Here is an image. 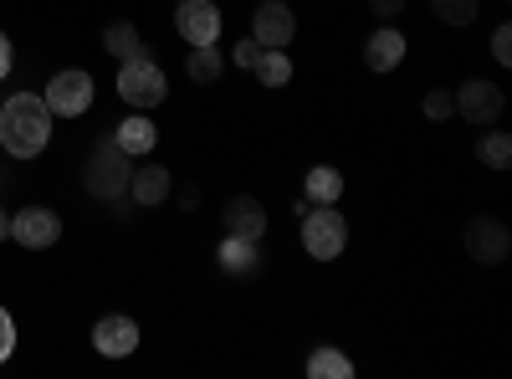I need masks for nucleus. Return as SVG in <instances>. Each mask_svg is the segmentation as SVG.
<instances>
[{"instance_id": "21", "label": "nucleus", "mask_w": 512, "mask_h": 379, "mask_svg": "<svg viewBox=\"0 0 512 379\" xmlns=\"http://www.w3.org/2000/svg\"><path fill=\"white\" fill-rule=\"evenodd\" d=\"M338 195H344V175H338L333 164H318V170H308V200L333 205Z\"/></svg>"}, {"instance_id": "7", "label": "nucleus", "mask_w": 512, "mask_h": 379, "mask_svg": "<svg viewBox=\"0 0 512 379\" xmlns=\"http://www.w3.org/2000/svg\"><path fill=\"white\" fill-rule=\"evenodd\" d=\"M62 236V216L47 205H26L11 216V241H21L26 251H41V246H57Z\"/></svg>"}, {"instance_id": "5", "label": "nucleus", "mask_w": 512, "mask_h": 379, "mask_svg": "<svg viewBox=\"0 0 512 379\" xmlns=\"http://www.w3.org/2000/svg\"><path fill=\"white\" fill-rule=\"evenodd\" d=\"M47 108H52V118H82L93 108V77L82 72V67H67V72H57L52 82H47Z\"/></svg>"}, {"instance_id": "2", "label": "nucleus", "mask_w": 512, "mask_h": 379, "mask_svg": "<svg viewBox=\"0 0 512 379\" xmlns=\"http://www.w3.org/2000/svg\"><path fill=\"white\" fill-rule=\"evenodd\" d=\"M128 175H134V164L128 154L118 149V139L108 134L93 154H88V170H82V185H88L93 200H123L128 195Z\"/></svg>"}, {"instance_id": "25", "label": "nucleus", "mask_w": 512, "mask_h": 379, "mask_svg": "<svg viewBox=\"0 0 512 379\" xmlns=\"http://www.w3.org/2000/svg\"><path fill=\"white\" fill-rule=\"evenodd\" d=\"M16 354V323H11V313L0 308V364H6Z\"/></svg>"}, {"instance_id": "3", "label": "nucleus", "mask_w": 512, "mask_h": 379, "mask_svg": "<svg viewBox=\"0 0 512 379\" xmlns=\"http://www.w3.org/2000/svg\"><path fill=\"white\" fill-rule=\"evenodd\" d=\"M118 98L134 108V113H149L169 98V82H164V67L144 52V57H128L118 67Z\"/></svg>"}, {"instance_id": "12", "label": "nucleus", "mask_w": 512, "mask_h": 379, "mask_svg": "<svg viewBox=\"0 0 512 379\" xmlns=\"http://www.w3.org/2000/svg\"><path fill=\"white\" fill-rule=\"evenodd\" d=\"M267 231V210L262 200H251V195H236L226 205V236H246V241H262Z\"/></svg>"}, {"instance_id": "9", "label": "nucleus", "mask_w": 512, "mask_h": 379, "mask_svg": "<svg viewBox=\"0 0 512 379\" xmlns=\"http://www.w3.org/2000/svg\"><path fill=\"white\" fill-rule=\"evenodd\" d=\"M507 251H512V236H507V226H502V221L477 216L472 226H466V257H472V262L497 267V262H507Z\"/></svg>"}, {"instance_id": "20", "label": "nucleus", "mask_w": 512, "mask_h": 379, "mask_svg": "<svg viewBox=\"0 0 512 379\" xmlns=\"http://www.w3.org/2000/svg\"><path fill=\"white\" fill-rule=\"evenodd\" d=\"M256 82H262V88H287L292 82V62L282 57V47H262V57H256Z\"/></svg>"}, {"instance_id": "1", "label": "nucleus", "mask_w": 512, "mask_h": 379, "mask_svg": "<svg viewBox=\"0 0 512 379\" xmlns=\"http://www.w3.org/2000/svg\"><path fill=\"white\" fill-rule=\"evenodd\" d=\"M0 144L11 159H36L52 144V108L41 93H16L0 103Z\"/></svg>"}, {"instance_id": "27", "label": "nucleus", "mask_w": 512, "mask_h": 379, "mask_svg": "<svg viewBox=\"0 0 512 379\" xmlns=\"http://www.w3.org/2000/svg\"><path fill=\"white\" fill-rule=\"evenodd\" d=\"M492 57L497 62H512V31L507 26H497V36H492Z\"/></svg>"}, {"instance_id": "26", "label": "nucleus", "mask_w": 512, "mask_h": 379, "mask_svg": "<svg viewBox=\"0 0 512 379\" xmlns=\"http://www.w3.org/2000/svg\"><path fill=\"white\" fill-rule=\"evenodd\" d=\"M456 113V103H451V93H431V98H425V118H451Z\"/></svg>"}, {"instance_id": "16", "label": "nucleus", "mask_w": 512, "mask_h": 379, "mask_svg": "<svg viewBox=\"0 0 512 379\" xmlns=\"http://www.w3.org/2000/svg\"><path fill=\"white\" fill-rule=\"evenodd\" d=\"M216 262H221L231 277H251L256 267H262V251H256V241H246V236H226L221 251H216Z\"/></svg>"}, {"instance_id": "17", "label": "nucleus", "mask_w": 512, "mask_h": 379, "mask_svg": "<svg viewBox=\"0 0 512 379\" xmlns=\"http://www.w3.org/2000/svg\"><path fill=\"white\" fill-rule=\"evenodd\" d=\"M226 52L210 41V47H190V62H185V72H190V82H221L226 77Z\"/></svg>"}, {"instance_id": "18", "label": "nucleus", "mask_w": 512, "mask_h": 379, "mask_svg": "<svg viewBox=\"0 0 512 379\" xmlns=\"http://www.w3.org/2000/svg\"><path fill=\"white\" fill-rule=\"evenodd\" d=\"M308 374H313V379H354V359H349L344 349L323 344V349H313V359H308Z\"/></svg>"}, {"instance_id": "30", "label": "nucleus", "mask_w": 512, "mask_h": 379, "mask_svg": "<svg viewBox=\"0 0 512 379\" xmlns=\"http://www.w3.org/2000/svg\"><path fill=\"white\" fill-rule=\"evenodd\" d=\"M11 236V210H0V241Z\"/></svg>"}, {"instance_id": "13", "label": "nucleus", "mask_w": 512, "mask_h": 379, "mask_svg": "<svg viewBox=\"0 0 512 379\" xmlns=\"http://www.w3.org/2000/svg\"><path fill=\"white\" fill-rule=\"evenodd\" d=\"M364 62H369L374 72H395V67L405 62V36H400L395 26H379V31L369 36V47H364Z\"/></svg>"}, {"instance_id": "23", "label": "nucleus", "mask_w": 512, "mask_h": 379, "mask_svg": "<svg viewBox=\"0 0 512 379\" xmlns=\"http://www.w3.org/2000/svg\"><path fill=\"white\" fill-rule=\"evenodd\" d=\"M431 11H436L446 26H472V21H477V0H431Z\"/></svg>"}, {"instance_id": "29", "label": "nucleus", "mask_w": 512, "mask_h": 379, "mask_svg": "<svg viewBox=\"0 0 512 379\" xmlns=\"http://www.w3.org/2000/svg\"><path fill=\"white\" fill-rule=\"evenodd\" d=\"M6 72H11V41L0 36V77H6Z\"/></svg>"}, {"instance_id": "28", "label": "nucleus", "mask_w": 512, "mask_h": 379, "mask_svg": "<svg viewBox=\"0 0 512 379\" xmlns=\"http://www.w3.org/2000/svg\"><path fill=\"white\" fill-rule=\"evenodd\" d=\"M369 11L390 21V16H405V0H369Z\"/></svg>"}, {"instance_id": "19", "label": "nucleus", "mask_w": 512, "mask_h": 379, "mask_svg": "<svg viewBox=\"0 0 512 379\" xmlns=\"http://www.w3.org/2000/svg\"><path fill=\"white\" fill-rule=\"evenodd\" d=\"M103 47H108V57H118V62L144 57V41H139V26H134V21H113V26L103 31Z\"/></svg>"}, {"instance_id": "10", "label": "nucleus", "mask_w": 512, "mask_h": 379, "mask_svg": "<svg viewBox=\"0 0 512 379\" xmlns=\"http://www.w3.org/2000/svg\"><path fill=\"white\" fill-rule=\"evenodd\" d=\"M93 349H98L103 359H128V354L139 349V323H134V318H123V313L98 318V328H93Z\"/></svg>"}, {"instance_id": "8", "label": "nucleus", "mask_w": 512, "mask_h": 379, "mask_svg": "<svg viewBox=\"0 0 512 379\" xmlns=\"http://www.w3.org/2000/svg\"><path fill=\"white\" fill-rule=\"evenodd\" d=\"M451 103H456L461 118H472V123H497L502 108H507L502 88H497V82H482V77L461 82V93H451Z\"/></svg>"}, {"instance_id": "14", "label": "nucleus", "mask_w": 512, "mask_h": 379, "mask_svg": "<svg viewBox=\"0 0 512 379\" xmlns=\"http://www.w3.org/2000/svg\"><path fill=\"white\" fill-rule=\"evenodd\" d=\"M113 139H118L123 154H149V149L159 144V129H154V118H149V113H128L118 129H113Z\"/></svg>"}, {"instance_id": "24", "label": "nucleus", "mask_w": 512, "mask_h": 379, "mask_svg": "<svg viewBox=\"0 0 512 379\" xmlns=\"http://www.w3.org/2000/svg\"><path fill=\"white\" fill-rule=\"evenodd\" d=\"M226 57H236V67H256V57H262V41H256V36H246V41H236V52H226Z\"/></svg>"}, {"instance_id": "15", "label": "nucleus", "mask_w": 512, "mask_h": 379, "mask_svg": "<svg viewBox=\"0 0 512 379\" xmlns=\"http://www.w3.org/2000/svg\"><path fill=\"white\" fill-rule=\"evenodd\" d=\"M128 200H134V205L169 200V170H164V164H144V170L128 175Z\"/></svg>"}, {"instance_id": "22", "label": "nucleus", "mask_w": 512, "mask_h": 379, "mask_svg": "<svg viewBox=\"0 0 512 379\" xmlns=\"http://www.w3.org/2000/svg\"><path fill=\"white\" fill-rule=\"evenodd\" d=\"M477 154H482V164H492V170H507L512 164V134H487L482 144H477Z\"/></svg>"}, {"instance_id": "4", "label": "nucleus", "mask_w": 512, "mask_h": 379, "mask_svg": "<svg viewBox=\"0 0 512 379\" xmlns=\"http://www.w3.org/2000/svg\"><path fill=\"white\" fill-rule=\"evenodd\" d=\"M349 246V221L338 216L333 205H308V216H303V251L308 257H318V262H333L338 251Z\"/></svg>"}, {"instance_id": "11", "label": "nucleus", "mask_w": 512, "mask_h": 379, "mask_svg": "<svg viewBox=\"0 0 512 379\" xmlns=\"http://www.w3.org/2000/svg\"><path fill=\"white\" fill-rule=\"evenodd\" d=\"M251 36L262 41V47H287V41L297 36V16L292 6H282V0H262L251 16Z\"/></svg>"}, {"instance_id": "6", "label": "nucleus", "mask_w": 512, "mask_h": 379, "mask_svg": "<svg viewBox=\"0 0 512 379\" xmlns=\"http://www.w3.org/2000/svg\"><path fill=\"white\" fill-rule=\"evenodd\" d=\"M175 31L185 36V47H210V41H221L216 0H180L175 6Z\"/></svg>"}]
</instances>
